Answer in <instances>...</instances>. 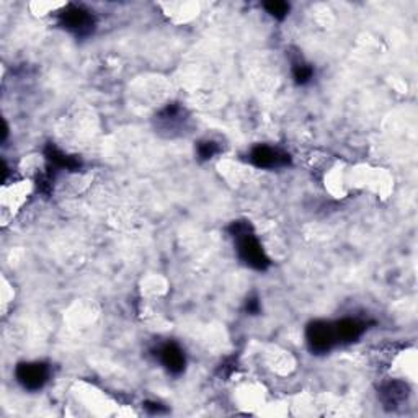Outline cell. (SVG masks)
Listing matches in <instances>:
<instances>
[{
  "label": "cell",
  "mask_w": 418,
  "mask_h": 418,
  "mask_svg": "<svg viewBox=\"0 0 418 418\" xmlns=\"http://www.w3.org/2000/svg\"><path fill=\"white\" fill-rule=\"evenodd\" d=\"M229 232L237 244V254L242 262L247 267L257 269V272H265L269 267V258L257 235L254 234V227L247 221H234L229 225Z\"/></svg>",
  "instance_id": "cell-1"
},
{
  "label": "cell",
  "mask_w": 418,
  "mask_h": 418,
  "mask_svg": "<svg viewBox=\"0 0 418 418\" xmlns=\"http://www.w3.org/2000/svg\"><path fill=\"white\" fill-rule=\"evenodd\" d=\"M59 25L73 35L84 38L95 30V16L80 5H68L59 14Z\"/></svg>",
  "instance_id": "cell-2"
},
{
  "label": "cell",
  "mask_w": 418,
  "mask_h": 418,
  "mask_svg": "<svg viewBox=\"0 0 418 418\" xmlns=\"http://www.w3.org/2000/svg\"><path fill=\"white\" fill-rule=\"evenodd\" d=\"M306 340L309 350L316 355L328 353L338 343L335 326L327 321H314L306 328Z\"/></svg>",
  "instance_id": "cell-3"
},
{
  "label": "cell",
  "mask_w": 418,
  "mask_h": 418,
  "mask_svg": "<svg viewBox=\"0 0 418 418\" xmlns=\"http://www.w3.org/2000/svg\"><path fill=\"white\" fill-rule=\"evenodd\" d=\"M15 377L23 389L40 390L45 387L49 379V366L40 361L20 363L15 370Z\"/></svg>",
  "instance_id": "cell-4"
},
{
  "label": "cell",
  "mask_w": 418,
  "mask_h": 418,
  "mask_svg": "<svg viewBox=\"0 0 418 418\" xmlns=\"http://www.w3.org/2000/svg\"><path fill=\"white\" fill-rule=\"evenodd\" d=\"M249 162L257 168H282L291 164V156L278 147L260 144L250 151Z\"/></svg>",
  "instance_id": "cell-5"
},
{
  "label": "cell",
  "mask_w": 418,
  "mask_h": 418,
  "mask_svg": "<svg viewBox=\"0 0 418 418\" xmlns=\"http://www.w3.org/2000/svg\"><path fill=\"white\" fill-rule=\"evenodd\" d=\"M157 356L162 365L165 366V370H167L170 374H173V376H178V374L185 371V366H186L185 353L175 342L164 343L161 348L157 350Z\"/></svg>",
  "instance_id": "cell-6"
},
{
  "label": "cell",
  "mask_w": 418,
  "mask_h": 418,
  "mask_svg": "<svg viewBox=\"0 0 418 418\" xmlns=\"http://www.w3.org/2000/svg\"><path fill=\"white\" fill-rule=\"evenodd\" d=\"M335 333H337L338 343H351L356 342L363 333L366 332V322L360 318H342L335 322Z\"/></svg>",
  "instance_id": "cell-7"
},
{
  "label": "cell",
  "mask_w": 418,
  "mask_h": 418,
  "mask_svg": "<svg viewBox=\"0 0 418 418\" xmlns=\"http://www.w3.org/2000/svg\"><path fill=\"white\" fill-rule=\"evenodd\" d=\"M407 397H409V386L402 381H390L379 389V399L387 409H395L404 404Z\"/></svg>",
  "instance_id": "cell-8"
},
{
  "label": "cell",
  "mask_w": 418,
  "mask_h": 418,
  "mask_svg": "<svg viewBox=\"0 0 418 418\" xmlns=\"http://www.w3.org/2000/svg\"><path fill=\"white\" fill-rule=\"evenodd\" d=\"M45 156L49 162V167L54 170H70V172H75V170L80 168V161L77 157L68 156L60 149H58L54 144H48L45 149Z\"/></svg>",
  "instance_id": "cell-9"
},
{
  "label": "cell",
  "mask_w": 418,
  "mask_h": 418,
  "mask_svg": "<svg viewBox=\"0 0 418 418\" xmlns=\"http://www.w3.org/2000/svg\"><path fill=\"white\" fill-rule=\"evenodd\" d=\"M157 121L165 131H173L177 126L183 124L185 121L183 108H181L178 103H168L167 107L159 112Z\"/></svg>",
  "instance_id": "cell-10"
},
{
  "label": "cell",
  "mask_w": 418,
  "mask_h": 418,
  "mask_svg": "<svg viewBox=\"0 0 418 418\" xmlns=\"http://www.w3.org/2000/svg\"><path fill=\"white\" fill-rule=\"evenodd\" d=\"M291 70H293L294 82L298 85L309 84L314 77V68L309 63H306V60H302V59L293 60V68H291Z\"/></svg>",
  "instance_id": "cell-11"
},
{
  "label": "cell",
  "mask_w": 418,
  "mask_h": 418,
  "mask_svg": "<svg viewBox=\"0 0 418 418\" xmlns=\"http://www.w3.org/2000/svg\"><path fill=\"white\" fill-rule=\"evenodd\" d=\"M219 152V146L218 142H214L211 139H205V141H200L196 146V154H198V159L200 161H209V159H213L216 154Z\"/></svg>",
  "instance_id": "cell-12"
},
{
  "label": "cell",
  "mask_w": 418,
  "mask_h": 418,
  "mask_svg": "<svg viewBox=\"0 0 418 418\" xmlns=\"http://www.w3.org/2000/svg\"><path fill=\"white\" fill-rule=\"evenodd\" d=\"M267 12L277 20H284L286 16L289 14V5L286 2H282V0H272V2H265L263 4Z\"/></svg>",
  "instance_id": "cell-13"
},
{
  "label": "cell",
  "mask_w": 418,
  "mask_h": 418,
  "mask_svg": "<svg viewBox=\"0 0 418 418\" xmlns=\"http://www.w3.org/2000/svg\"><path fill=\"white\" fill-rule=\"evenodd\" d=\"M262 311V304H260V299L257 298V296H252L245 301V312L250 314V316H257V314H260Z\"/></svg>",
  "instance_id": "cell-14"
},
{
  "label": "cell",
  "mask_w": 418,
  "mask_h": 418,
  "mask_svg": "<svg viewBox=\"0 0 418 418\" xmlns=\"http://www.w3.org/2000/svg\"><path fill=\"white\" fill-rule=\"evenodd\" d=\"M144 409L149 412V414H164L165 412V409H164V405H161V404H157V402H146L144 404Z\"/></svg>",
  "instance_id": "cell-15"
}]
</instances>
